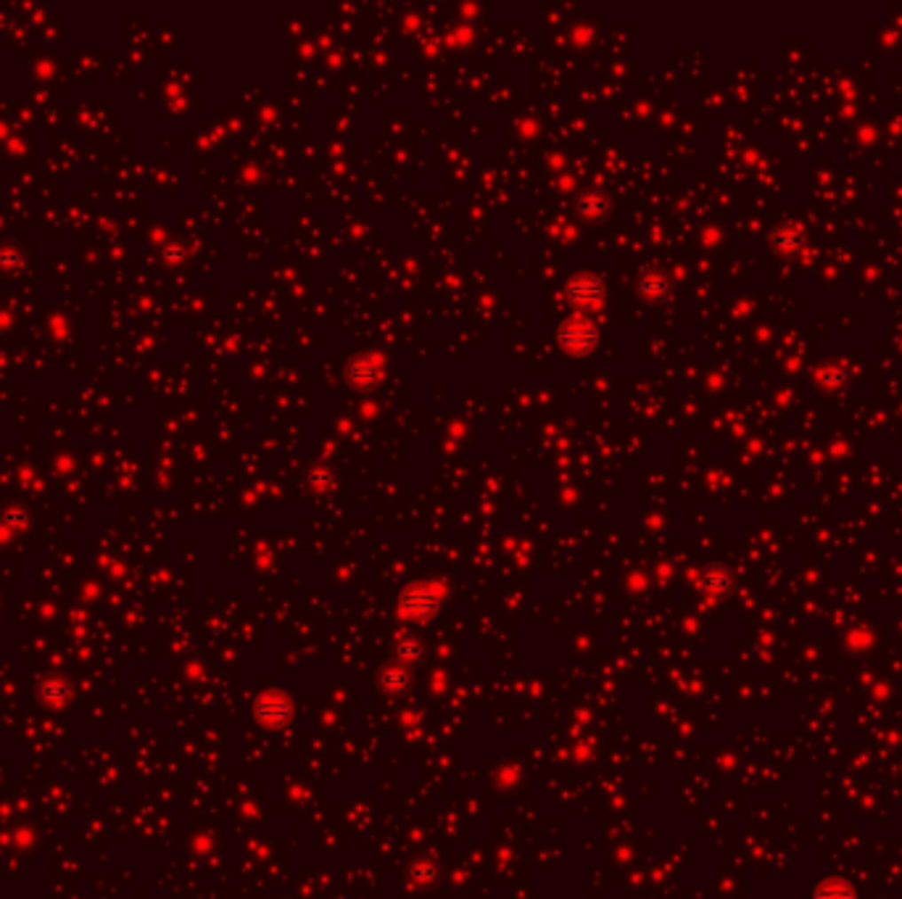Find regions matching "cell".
<instances>
[{
  "label": "cell",
  "mask_w": 902,
  "mask_h": 899,
  "mask_svg": "<svg viewBox=\"0 0 902 899\" xmlns=\"http://www.w3.org/2000/svg\"><path fill=\"white\" fill-rule=\"evenodd\" d=\"M573 293H581V296H578L576 301H594L601 293V288L597 285V280H592V278H584L581 283H576Z\"/></svg>",
  "instance_id": "obj_1"
}]
</instances>
